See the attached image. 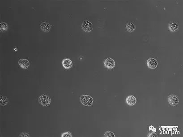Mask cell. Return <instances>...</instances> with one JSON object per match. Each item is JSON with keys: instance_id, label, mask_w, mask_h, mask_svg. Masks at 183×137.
Returning a JSON list of instances; mask_svg holds the SVG:
<instances>
[{"instance_id": "obj_1", "label": "cell", "mask_w": 183, "mask_h": 137, "mask_svg": "<svg viewBox=\"0 0 183 137\" xmlns=\"http://www.w3.org/2000/svg\"><path fill=\"white\" fill-rule=\"evenodd\" d=\"M40 104L44 106H48L51 103V98L49 96L46 94H43L39 98Z\"/></svg>"}, {"instance_id": "obj_2", "label": "cell", "mask_w": 183, "mask_h": 137, "mask_svg": "<svg viewBox=\"0 0 183 137\" xmlns=\"http://www.w3.org/2000/svg\"><path fill=\"white\" fill-rule=\"evenodd\" d=\"M81 101L82 103L84 106H92L93 104V99L90 96L82 95L81 97Z\"/></svg>"}, {"instance_id": "obj_3", "label": "cell", "mask_w": 183, "mask_h": 137, "mask_svg": "<svg viewBox=\"0 0 183 137\" xmlns=\"http://www.w3.org/2000/svg\"><path fill=\"white\" fill-rule=\"evenodd\" d=\"M104 66L105 68L111 70L115 66V62L112 58H108L104 61Z\"/></svg>"}, {"instance_id": "obj_4", "label": "cell", "mask_w": 183, "mask_h": 137, "mask_svg": "<svg viewBox=\"0 0 183 137\" xmlns=\"http://www.w3.org/2000/svg\"><path fill=\"white\" fill-rule=\"evenodd\" d=\"M83 30L86 32H90L93 30V25L90 21L85 20L83 22L82 25Z\"/></svg>"}, {"instance_id": "obj_5", "label": "cell", "mask_w": 183, "mask_h": 137, "mask_svg": "<svg viewBox=\"0 0 183 137\" xmlns=\"http://www.w3.org/2000/svg\"><path fill=\"white\" fill-rule=\"evenodd\" d=\"M168 101L170 104L172 106H176L179 103L178 97L174 94H172L169 96Z\"/></svg>"}, {"instance_id": "obj_6", "label": "cell", "mask_w": 183, "mask_h": 137, "mask_svg": "<svg viewBox=\"0 0 183 137\" xmlns=\"http://www.w3.org/2000/svg\"><path fill=\"white\" fill-rule=\"evenodd\" d=\"M148 67L151 69H155L158 66V62L155 58H149L147 61Z\"/></svg>"}, {"instance_id": "obj_7", "label": "cell", "mask_w": 183, "mask_h": 137, "mask_svg": "<svg viewBox=\"0 0 183 137\" xmlns=\"http://www.w3.org/2000/svg\"><path fill=\"white\" fill-rule=\"evenodd\" d=\"M18 64L23 69H27L30 66V62L26 59H21L18 61Z\"/></svg>"}, {"instance_id": "obj_8", "label": "cell", "mask_w": 183, "mask_h": 137, "mask_svg": "<svg viewBox=\"0 0 183 137\" xmlns=\"http://www.w3.org/2000/svg\"><path fill=\"white\" fill-rule=\"evenodd\" d=\"M62 64L63 67L66 70L70 68L73 66L72 61L69 58H65L63 59Z\"/></svg>"}, {"instance_id": "obj_9", "label": "cell", "mask_w": 183, "mask_h": 137, "mask_svg": "<svg viewBox=\"0 0 183 137\" xmlns=\"http://www.w3.org/2000/svg\"><path fill=\"white\" fill-rule=\"evenodd\" d=\"M126 103L129 106H132L136 104L137 100L134 96L133 95L129 96L126 99Z\"/></svg>"}, {"instance_id": "obj_10", "label": "cell", "mask_w": 183, "mask_h": 137, "mask_svg": "<svg viewBox=\"0 0 183 137\" xmlns=\"http://www.w3.org/2000/svg\"><path fill=\"white\" fill-rule=\"evenodd\" d=\"M40 28L44 32H48L51 29L50 24L47 22L42 23L40 25Z\"/></svg>"}, {"instance_id": "obj_11", "label": "cell", "mask_w": 183, "mask_h": 137, "mask_svg": "<svg viewBox=\"0 0 183 137\" xmlns=\"http://www.w3.org/2000/svg\"><path fill=\"white\" fill-rule=\"evenodd\" d=\"M170 31L171 32L176 31L179 29V25L177 23L175 22L170 23L168 25Z\"/></svg>"}, {"instance_id": "obj_12", "label": "cell", "mask_w": 183, "mask_h": 137, "mask_svg": "<svg viewBox=\"0 0 183 137\" xmlns=\"http://www.w3.org/2000/svg\"><path fill=\"white\" fill-rule=\"evenodd\" d=\"M126 28L128 31L132 32L136 29V26L132 22L128 23L126 25Z\"/></svg>"}, {"instance_id": "obj_13", "label": "cell", "mask_w": 183, "mask_h": 137, "mask_svg": "<svg viewBox=\"0 0 183 137\" xmlns=\"http://www.w3.org/2000/svg\"><path fill=\"white\" fill-rule=\"evenodd\" d=\"M0 103H1V105L2 106L6 105L8 103V99L6 97L1 96V100H0Z\"/></svg>"}, {"instance_id": "obj_14", "label": "cell", "mask_w": 183, "mask_h": 137, "mask_svg": "<svg viewBox=\"0 0 183 137\" xmlns=\"http://www.w3.org/2000/svg\"><path fill=\"white\" fill-rule=\"evenodd\" d=\"M0 26H1V31L4 32L8 30V26L7 24L5 22H1L0 23Z\"/></svg>"}, {"instance_id": "obj_15", "label": "cell", "mask_w": 183, "mask_h": 137, "mask_svg": "<svg viewBox=\"0 0 183 137\" xmlns=\"http://www.w3.org/2000/svg\"><path fill=\"white\" fill-rule=\"evenodd\" d=\"M104 137H115L114 134L110 131H107L105 133V134L104 135Z\"/></svg>"}, {"instance_id": "obj_16", "label": "cell", "mask_w": 183, "mask_h": 137, "mask_svg": "<svg viewBox=\"0 0 183 137\" xmlns=\"http://www.w3.org/2000/svg\"><path fill=\"white\" fill-rule=\"evenodd\" d=\"M62 137H72L73 135L70 132H66L63 133L62 134Z\"/></svg>"}, {"instance_id": "obj_17", "label": "cell", "mask_w": 183, "mask_h": 137, "mask_svg": "<svg viewBox=\"0 0 183 137\" xmlns=\"http://www.w3.org/2000/svg\"><path fill=\"white\" fill-rule=\"evenodd\" d=\"M20 137H30V135L27 133H23L20 135Z\"/></svg>"}, {"instance_id": "obj_18", "label": "cell", "mask_w": 183, "mask_h": 137, "mask_svg": "<svg viewBox=\"0 0 183 137\" xmlns=\"http://www.w3.org/2000/svg\"><path fill=\"white\" fill-rule=\"evenodd\" d=\"M148 137H157V135L155 133H150L148 135Z\"/></svg>"}]
</instances>
